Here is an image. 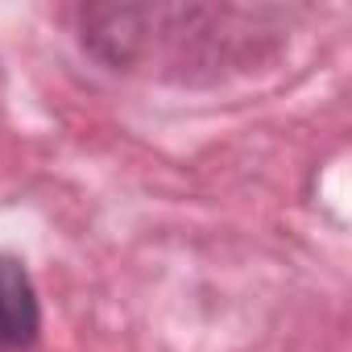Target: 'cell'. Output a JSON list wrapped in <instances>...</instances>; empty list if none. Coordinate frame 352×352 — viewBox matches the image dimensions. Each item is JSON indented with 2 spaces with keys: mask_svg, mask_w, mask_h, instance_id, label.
Masks as SVG:
<instances>
[{
  "mask_svg": "<svg viewBox=\"0 0 352 352\" xmlns=\"http://www.w3.org/2000/svg\"><path fill=\"white\" fill-rule=\"evenodd\" d=\"M42 331L38 286L21 257L0 253V352H25Z\"/></svg>",
  "mask_w": 352,
  "mask_h": 352,
  "instance_id": "1",
  "label": "cell"
}]
</instances>
